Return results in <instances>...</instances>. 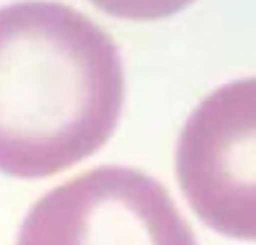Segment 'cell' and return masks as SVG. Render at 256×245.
<instances>
[{"label":"cell","mask_w":256,"mask_h":245,"mask_svg":"<svg viewBox=\"0 0 256 245\" xmlns=\"http://www.w3.org/2000/svg\"><path fill=\"white\" fill-rule=\"evenodd\" d=\"M125 71L116 41L62 2L0 9V172L54 176L116 132Z\"/></svg>","instance_id":"cell-1"},{"label":"cell","mask_w":256,"mask_h":245,"mask_svg":"<svg viewBox=\"0 0 256 245\" xmlns=\"http://www.w3.org/2000/svg\"><path fill=\"white\" fill-rule=\"evenodd\" d=\"M254 82L218 88L194 110L176 146V176L204 224L230 239L252 241Z\"/></svg>","instance_id":"cell-3"},{"label":"cell","mask_w":256,"mask_h":245,"mask_svg":"<svg viewBox=\"0 0 256 245\" xmlns=\"http://www.w3.org/2000/svg\"><path fill=\"white\" fill-rule=\"evenodd\" d=\"M16 245H198L158 178L102 166L54 187L22 222Z\"/></svg>","instance_id":"cell-2"}]
</instances>
